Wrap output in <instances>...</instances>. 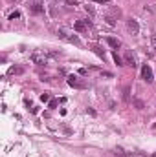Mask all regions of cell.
I'll return each mask as SVG.
<instances>
[{"instance_id": "1", "label": "cell", "mask_w": 156, "mask_h": 157, "mask_svg": "<svg viewBox=\"0 0 156 157\" xmlns=\"http://www.w3.org/2000/svg\"><path fill=\"white\" fill-rule=\"evenodd\" d=\"M31 62L33 64H39V66H46V64H50V60H52V57L48 55V51H33L31 53Z\"/></svg>"}, {"instance_id": "2", "label": "cell", "mask_w": 156, "mask_h": 157, "mask_svg": "<svg viewBox=\"0 0 156 157\" xmlns=\"http://www.w3.org/2000/svg\"><path fill=\"white\" fill-rule=\"evenodd\" d=\"M57 35L63 38V40H68V42H72V44H76V46H79L81 44V40H79V37L77 35H73V33H70L68 29H64V28H59V31H57Z\"/></svg>"}, {"instance_id": "3", "label": "cell", "mask_w": 156, "mask_h": 157, "mask_svg": "<svg viewBox=\"0 0 156 157\" xmlns=\"http://www.w3.org/2000/svg\"><path fill=\"white\" fill-rule=\"evenodd\" d=\"M141 79H143L145 82H152V80H154V77H152V70H151V68H149L147 64L141 68Z\"/></svg>"}, {"instance_id": "4", "label": "cell", "mask_w": 156, "mask_h": 157, "mask_svg": "<svg viewBox=\"0 0 156 157\" xmlns=\"http://www.w3.org/2000/svg\"><path fill=\"white\" fill-rule=\"evenodd\" d=\"M127 29L131 31L132 35H138V33H140V24H138L134 18H128V20H127Z\"/></svg>"}, {"instance_id": "5", "label": "cell", "mask_w": 156, "mask_h": 157, "mask_svg": "<svg viewBox=\"0 0 156 157\" xmlns=\"http://www.w3.org/2000/svg\"><path fill=\"white\" fill-rule=\"evenodd\" d=\"M68 84L72 88H79V90H85V88H86V84L83 82V80H79L77 77H73V75H70V77H68Z\"/></svg>"}, {"instance_id": "6", "label": "cell", "mask_w": 156, "mask_h": 157, "mask_svg": "<svg viewBox=\"0 0 156 157\" xmlns=\"http://www.w3.org/2000/svg\"><path fill=\"white\" fill-rule=\"evenodd\" d=\"M125 64H127V66H132V68H136V66H138V64H136V57H134L131 51H127V53H125Z\"/></svg>"}, {"instance_id": "7", "label": "cell", "mask_w": 156, "mask_h": 157, "mask_svg": "<svg viewBox=\"0 0 156 157\" xmlns=\"http://www.w3.org/2000/svg\"><path fill=\"white\" fill-rule=\"evenodd\" d=\"M73 29L79 31V33H85V31L88 29V26H86L85 20H77V22H73Z\"/></svg>"}, {"instance_id": "8", "label": "cell", "mask_w": 156, "mask_h": 157, "mask_svg": "<svg viewBox=\"0 0 156 157\" xmlns=\"http://www.w3.org/2000/svg\"><path fill=\"white\" fill-rule=\"evenodd\" d=\"M123 100H125V102L131 100V88H128V86L123 88Z\"/></svg>"}, {"instance_id": "9", "label": "cell", "mask_w": 156, "mask_h": 157, "mask_svg": "<svg viewBox=\"0 0 156 157\" xmlns=\"http://www.w3.org/2000/svg\"><path fill=\"white\" fill-rule=\"evenodd\" d=\"M107 42H108V46H112V47H119V40H116V38H112V37H108L107 38Z\"/></svg>"}, {"instance_id": "10", "label": "cell", "mask_w": 156, "mask_h": 157, "mask_svg": "<svg viewBox=\"0 0 156 157\" xmlns=\"http://www.w3.org/2000/svg\"><path fill=\"white\" fill-rule=\"evenodd\" d=\"M31 11H33V13H42L44 8H42V4H37V2H35V4L31 6Z\"/></svg>"}, {"instance_id": "11", "label": "cell", "mask_w": 156, "mask_h": 157, "mask_svg": "<svg viewBox=\"0 0 156 157\" xmlns=\"http://www.w3.org/2000/svg\"><path fill=\"white\" fill-rule=\"evenodd\" d=\"M132 102H134V106H136L138 110H143V108H145V104H143V100H140V99H134Z\"/></svg>"}, {"instance_id": "12", "label": "cell", "mask_w": 156, "mask_h": 157, "mask_svg": "<svg viewBox=\"0 0 156 157\" xmlns=\"http://www.w3.org/2000/svg\"><path fill=\"white\" fill-rule=\"evenodd\" d=\"M92 50H94V51H96V53H97V55H99V57H103V59H105V53H103V51H101V47H99V46H92Z\"/></svg>"}, {"instance_id": "13", "label": "cell", "mask_w": 156, "mask_h": 157, "mask_svg": "<svg viewBox=\"0 0 156 157\" xmlns=\"http://www.w3.org/2000/svg\"><path fill=\"white\" fill-rule=\"evenodd\" d=\"M105 22H107L108 26H114V24H116V20H114L112 17H108V15H107V17H105Z\"/></svg>"}, {"instance_id": "14", "label": "cell", "mask_w": 156, "mask_h": 157, "mask_svg": "<svg viewBox=\"0 0 156 157\" xmlns=\"http://www.w3.org/2000/svg\"><path fill=\"white\" fill-rule=\"evenodd\" d=\"M114 62H116L118 66H123V60H121V59L118 57V53H114Z\"/></svg>"}, {"instance_id": "15", "label": "cell", "mask_w": 156, "mask_h": 157, "mask_svg": "<svg viewBox=\"0 0 156 157\" xmlns=\"http://www.w3.org/2000/svg\"><path fill=\"white\" fill-rule=\"evenodd\" d=\"M22 71H24L22 68H11V73H17L18 75V73H22Z\"/></svg>"}, {"instance_id": "16", "label": "cell", "mask_w": 156, "mask_h": 157, "mask_svg": "<svg viewBox=\"0 0 156 157\" xmlns=\"http://www.w3.org/2000/svg\"><path fill=\"white\" fill-rule=\"evenodd\" d=\"M18 17H20V13H18V11H15V13H11V15H9L11 20H15V18H18Z\"/></svg>"}, {"instance_id": "17", "label": "cell", "mask_w": 156, "mask_h": 157, "mask_svg": "<svg viewBox=\"0 0 156 157\" xmlns=\"http://www.w3.org/2000/svg\"><path fill=\"white\" fill-rule=\"evenodd\" d=\"M85 9H86V13H88V15H94V9H92V6H85Z\"/></svg>"}, {"instance_id": "18", "label": "cell", "mask_w": 156, "mask_h": 157, "mask_svg": "<svg viewBox=\"0 0 156 157\" xmlns=\"http://www.w3.org/2000/svg\"><path fill=\"white\" fill-rule=\"evenodd\" d=\"M50 108H52V110H55V108H57V100H52L50 102Z\"/></svg>"}, {"instance_id": "19", "label": "cell", "mask_w": 156, "mask_h": 157, "mask_svg": "<svg viewBox=\"0 0 156 157\" xmlns=\"http://www.w3.org/2000/svg\"><path fill=\"white\" fill-rule=\"evenodd\" d=\"M151 44H152V47H154V50H156V35L151 38Z\"/></svg>"}, {"instance_id": "20", "label": "cell", "mask_w": 156, "mask_h": 157, "mask_svg": "<svg viewBox=\"0 0 156 157\" xmlns=\"http://www.w3.org/2000/svg\"><path fill=\"white\" fill-rule=\"evenodd\" d=\"M99 4H108V0H97Z\"/></svg>"}, {"instance_id": "21", "label": "cell", "mask_w": 156, "mask_h": 157, "mask_svg": "<svg viewBox=\"0 0 156 157\" xmlns=\"http://www.w3.org/2000/svg\"><path fill=\"white\" fill-rule=\"evenodd\" d=\"M152 157H156V154H154V155H152Z\"/></svg>"}]
</instances>
